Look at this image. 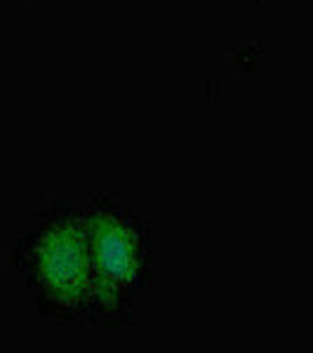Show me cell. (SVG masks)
I'll return each mask as SVG.
<instances>
[{
	"instance_id": "1",
	"label": "cell",
	"mask_w": 313,
	"mask_h": 353,
	"mask_svg": "<svg viewBox=\"0 0 313 353\" xmlns=\"http://www.w3.org/2000/svg\"><path fill=\"white\" fill-rule=\"evenodd\" d=\"M26 266L38 294L59 311L99 306L88 219L71 214L50 219L28 245Z\"/></svg>"
},
{
	"instance_id": "2",
	"label": "cell",
	"mask_w": 313,
	"mask_h": 353,
	"mask_svg": "<svg viewBox=\"0 0 313 353\" xmlns=\"http://www.w3.org/2000/svg\"><path fill=\"white\" fill-rule=\"evenodd\" d=\"M88 221L99 306L111 311L121 304L125 290L139 281L146 261V245L139 229L121 214L97 212Z\"/></svg>"
}]
</instances>
